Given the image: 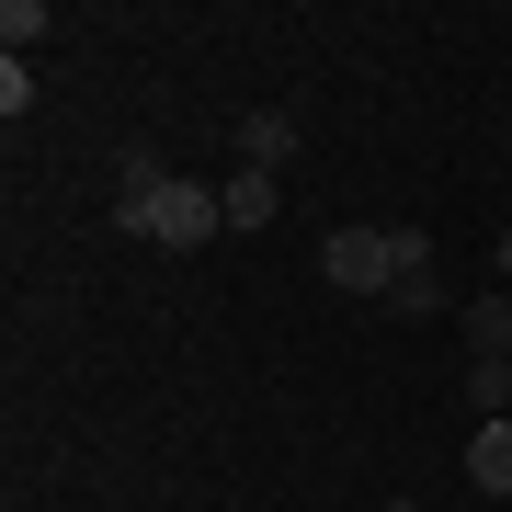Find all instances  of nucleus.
<instances>
[{"label":"nucleus","mask_w":512,"mask_h":512,"mask_svg":"<svg viewBox=\"0 0 512 512\" xmlns=\"http://www.w3.org/2000/svg\"><path fill=\"white\" fill-rule=\"evenodd\" d=\"M467 478H478V501H512V421H478L467 433Z\"/></svg>","instance_id":"7ed1b4c3"},{"label":"nucleus","mask_w":512,"mask_h":512,"mask_svg":"<svg viewBox=\"0 0 512 512\" xmlns=\"http://www.w3.org/2000/svg\"><path fill=\"white\" fill-rule=\"evenodd\" d=\"M0 35H12V57H23V46L46 35V0H0Z\"/></svg>","instance_id":"9d476101"},{"label":"nucleus","mask_w":512,"mask_h":512,"mask_svg":"<svg viewBox=\"0 0 512 512\" xmlns=\"http://www.w3.org/2000/svg\"><path fill=\"white\" fill-rule=\"evenodd\" d=\"M114 228H137V239H160V251H205V228H228V205L205 194V183H160V194H137V205H114Z\"/></svg>","instance_id":"f03ea898"},{"label":"nucleus","mask_w":512,"mask_h":512,"mask_svg":"<svg viewBox=\"0 0 512 512\" xmlns=\"http://www.w3.org/2000/svg\"><path fill=\"white\" fill-rule=\"evenodd\" d=\"M444 308H456V296H444V274H433V262L387 285V319H444Z\"/></svg>","instance_id":"0eeeda50"},{"label":"nucleus","mask_w":512,"mask_h":512,"mask_svg":"<svg viewBox=\"0 0 512 512\" xmlns=\"http://www.w3.org/2000/svg\"><path fill=\"white\" fill-rule=\"evenodd\" d=\"M467 365H512V296H478L467 308Z\"/></svg>","instance_id":"423d86ee"},{"label":"nucleus","mask_w":512,"mask_h":512,"mask_svg":"<svg viewBox=\"0 0 512 512\" xmlns=\"http://www.w3.org/2000/svg\"><path fill=\"white\" fill-rule=\"evenodd\" d=\"M387 512H421V501H387Z\"/></svg>","instance_id":"f8f14e48"},{"label":"nucleus","mask_w":512,"mask_h":512,"mask_svg":"<svg viewBox=\"0 0 512 512\" xmlns=\"http://www.w3.org/2000/svg\"><path fill=\"white\" fill-rule=\"evenodd\" d=\"M160 183H171V171L148 160V148H126V160H114V194H126V205H137V194H160Z\"/></svg>","instance_id":"6e6552de"},{"label":"nucleus","mask_w":512,"mask_h":512,"mask_svg":"<svg viewBox=\"0 0 512 512\" xmlns=\"http://www.w3.org/2000/svg\"><path fill=\"white\" fill-rule=\"evenodd\" d=\"M217 205H228V228H274L285 183H274V171H228V183H217Z\"/></svg>","instance_id":"20e7f679"},{"label":"nucleus","mask_w":512,"mask_h":512,"mask_svg":"<svg viewBox=\"0 0 512 512\" xmlns=\"http://www.w3.org/2000/svg\"><path fill=\"white\" fill-rule=\"evenodd\" d=\"M239 171H285V148H296V126H285V114H239Z\"/></svg>","instance_id":"39448f33"},{"label":"nucleus","mask_w":512,"mask_h":512,"mask_svg":"<svg viewBox=\"0 0 512 512\" xmlns=\"http://www.w3.org/2000/svg\"><path fill=\"white\" fill-rule=\"evenodd\" d=\"M467 399H478V421H501V399H512V365H467Z\"/></svg>","instance_id":"1a4fd4ad"},{"label":"nucleus","mask_w":512,"mask_h":512,"mask_svg":"<svg viewBox=\"0 0 512 512\" xmlns=\"http://www.w3.org/2000/svg\"><path fill=\"white\" fill-rule=\"evenodd\" d=\"M501 274H512V228H501Z\"/></svg>","instance_id":"9b49d317"},{"label":"nucleus","mask_w":512,"mask_h":512,"mask_svg":"<svg viewBox=\"0 0 512 512\" xmlns=\"http://www.w3.org/2000/svg\"><path fill=\"white\" fill-rule=\"evenodd\" d=\"M421 262H433V239H421V228H342V239L319 251V274L342 285V296H387L399 274H421Z\"/></svg>","instance_id":"f257e3e1"}]
</instances>
